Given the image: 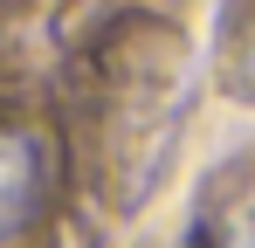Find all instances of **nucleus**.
Returning <instances> with one entry per match:
<instances>
[{
	"instance_id": "f03ea898",
	"label": "nucleus",
	"mask_w": 255,
	"mask_h": 248,
	"mask_svg": "<svg viewBox=\"0 0 255 248\" xmlns=\"http://www.w3.org/2000/svg\"><path fill=\"white\" fill-rule=\"evenodd\" d=\"M55 193V159L28 124H0V242L42 221Z\"/></svg>"
},
{
	"instance_id": "7ed1b4c3",
	"label": "nucleus",
	"mask_w": 255,
	"mask_h": 248,
	"mask_svg": "<svg viewBox=\"0 0 255 248\" xmlns=\"http://www.w3.org/2000/svg\"><path fill=\"white\" fill-rule=\"evenodd\" d=\"M221 83H228L242 104H255V0L242 7V21H235V35H228V62H221Z\"/></svg>"
},
{
	"instance_id": "20e7f679",
	"label": "nucleus",
	"mask_w": 255,
	"mask_h": 248,
	"mask_svg": "<svg viewBox=\"0 0 255 248\" xmlns=\"http://www.w3.org/2000/svg\"><path fill=\"white\" fill-rule=\"evenodd\" d=\"M207 248H255V193L235 200V207L207 228Z\"/></svg>"
},
{
	"instance_id": "f257e3e1",
	"label": "nucleus",
	"mask_w": 255,
	"mask_h": 248,
	"mask_svg": "<svg viewBox=\"0 0 255 248\" xmlns=\"http://www.w3.org/2000/svg\"><path fill=\"white\" fill-rule=\"evenodd\" d=\"M179 41L166 28H138L131 55L111 62V90H104V179L118 207L145 200L159 186V165L179 131Z\"/></svg>"
}]
</instances>
